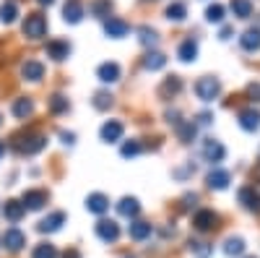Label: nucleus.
I'll return each instance as SVG.
<instances>
[{
	"mask_svg": "<svg viewBox=\"0 0 260 258\" xmlns=\"http://www.w3.org/2000/svg\"><path fill=\"white\" fill-rule=\"evenodd\" d=\"M45 146H47V138L45 136H18L13 141V149H16V152H21V154H37Z\"/></svg>",
	"mask_w": 260,
	"mask_h": 258,
	"instance_id": "1",
	"label": "nucleus"
},
{
	"mask_svg": "<svg viewBox=\"0 0 260 258\" xmlns=\"http://www.w3.org/2000/svg\"><path fill=\"white\" fill-rule=\"evenodd\" d=\"M45 32H47V21H45V16H42V13H31V16H26V21H24V34H26L29 39L45 37Z\"/></svg>",
	"mask_w": 260,
	"mask_h": 258,
	"instance_id": "2",
	"label": "nucleus"
},
{
	"mask_svg": "<svg viewBox=\"0 0 260 258\" xmlns=\"http://www.w3.org/2000/svg\"><path fill=\"white\" fill-rule=\"evenodd\" d=\"M219 92H221L219 81L211 78V76H206V78H201L198 83H195V94H198L203 102H213L216 97H219Z\"/></svg>",
	"mask_w": 260,
	"mask_h": 258,
	"instance_id": "3",
	"label": "nucleus"
},
{
	"mask_svg": "<svg viewBox=\"0 0 260 258\" xmlns=\"http://www.w3.org/2000/svg\"><path fill=\"white\" fill-rule=\"evenodd\" d=\"M192 224H195V230L208 232V230H216V227H219V217H216L211 209H201V211L192 217Z\"/></svg>",
	"mask_w": 260,
	"mask_h": 258,
	"instance_id": "4",
	"label": "nucleus"
},
{
	"mask_svg": "<svg viewBox=\"0 0 260 258\" xmlns=\"http://www.w3.org/2000/svg\"><path fill=\"white\" fill-rule=\"evenodd\" d=\"M96 235H99L104 243H115V240L120 238V227H117V222H112V219H99V222H96Z\"/></svg>",
	"mask_w": 260,
	"mask_h": 258,
	"instance_id": "5",
	"label": "nucleus"
},
{
	"mask_svg": "<svg viewBox=\"0 0 260 258\" xmlns=\"http://www.w3.org/2000/svg\"><path fill=\"white\" fill-rule=\"evenodd\" d=\"M3 245L16 253V250H21V248L26 245V235L21 232V230H16V227H11V230L3 232Z\"/></svg>",
	"mask_w": 260,
	"mask_h": 258,
	"instance_id": "6",
	"label": "nucleus"
},
{
	"mask_svg": "<svg viewBox=\"0 0 260 258\" xmlns=\"http://www.w3.org/2000/svg\"><path fill=\"white\" fill-rule=\"evenodd\" d=\"M21 204H24V209L37 211V209H42V206L47 204V193L45 190H26L24 198H21Z\"/></svg>",
	"mask_w": 260,
	"mask_h": 258,
	"instance_id": "7",
	"label": "nucleus"
},
{
	"mask_svg": "<svg viewBox=\"0 0 260 258\" xmlns=\"http://www.w3.org/2000/svg\"><path fill=\"white\" fill-rule=\"evenodd\" d=\"M203 157L208 162H221L224 159V146L219 141H213V138H206L203 141Z\"/></svg>",
	"mask_w": 260,
	"mask_h": 258,
	"instance_id": "8",
	"label": "nucleus"
},
{
	"mask_svg": "<svg viewBox=\"0 0 260 258\" xmlns=\"http://www.w3.org/2000/svg\"><path fill=\"white\" fill-rule=\"evenodd\" d=\"M68 52H71L68 42H62V39H50L47 42V55L52 60H65V58H68Z\"/></svg>",
	"mask_w": 260,
	"mask_h": 258,
	"instance_id": "9",
	"label": "nucleus"
},
{
	"mask_svg": "<svg viewBox=\"0 0 260 258\" xmlns=\"http://www.w3.org/2000/svg\"><path fill=\"white\" fill-rule=\"evenodd\" d=\"M86 209H89L91 214H104L107 209H110V198H107L104 193H91V196L86 198Z\"/></svg>",
	"mask_w": 260,
	"mask_h": 258,
	"instance_id": "10",
	"label": "nucleus"
},
{
	"mask_svg": "<svg viewBox=\"0 0 260 258\" xmlns=\"http://www.w3.org/2000/svg\"><path fill=\"white\" fill-rule=\"evenodd\" d=\"M62 222H65V214L62 211H55V214H50L47 219L39 222V232H57L62 227Z\"/></svg>",
	"mask_w": 260,
	"mask_h": 258,
	"instance_id": "11",
	"label": "nucleus"
},
{
	"mask_svg": "<svg viewBox=\"0 0 260 258\" xmlns=\"http://www.w3.org/2000/svg\"><path fill=\"white\" fill-rule=\"evenodd\" d=\"M21 73H24V78H29V81H39L42 76H45V66H42L39 60H26Z\"/></svg>",
	"mask_w": 260,
	"mask_h": 258,
	"instance_id": "12",
	"label": "nucleus"
},
{
	"mask_svg": "<svg viewBox=\"0 0 260 258\" xmlns=\"http://www.w3.org/2000/svg\"><path fill=\"white\" fill-rule=\"evenodd\" d=\"M24 204H21V201H6V206H3V214H6V219L8 222H21V217H24Z\"/></svg>",
	"mask_w": 260,
	"mask_h": 258,
	"instance_id": "13",
	"label": "nucleus"
},
{
	"mask_svg": "<svg viewBox=\"0 0 260 258\" xmlns=\"http://www.w3.org/2000/svg\"><path fill=\"white\" fill-rule=\"evenodd\" d=\"M240 201L250 209V211H260V196H255V188L252 185H245L240 190Z\"/></svg>",
	"mask_w": 260,
	"mask_h": 258,
	"instance_id": "14",
	"label": "nucleus"
},
{
	"mask_svg": "<svg viewBox=\"0 0 260 258\" xmlns=\"http://www.w3.org/2000/svg\"><path fill=\"white\" fill-rule=\"evenodd\" d=\"M62 16H65V21H71V24H78L81 16H83V6L78 3V0H68L65 8H62Z\"/></svg>",
	"mask_w": 260,
	"mask_h": 258,
	"instance_id": "15",
	"label": "nucleus"
},
{
	"mask_svg": "<svg viewBox=\"0 0 260 258\" xmlns=\"http://www.w3.org/2000/svg\"><path fill=\"white\" fill-rule=\"evenodd\" d=\"M127 29H130V26L125 24V21H120V18H107V21H104V32L110 34V37H125Z\"/></svg>",
	"mask_w": 260,
	"mask_h": 258,
	"instance_id": "16",
	"label": "nucleus"
},
{
	"mask_svg": "<svg viewBox=\"0 0 260 258\" xmlns=\"http://www.w3.org/2000/svg\"><path fill=\"white\" fill-rule=\"evenodd\" d=\"M120 136H122V125L117 123V120H110V123H104V128H102V138L104 141H120Z\"/></svg>",
	"mask_w": 260,
	"mask_h": 258,
	"instance_id": "17",
	"label": "nucleus"
},
{
	"mask_svg": "<svg viewBox=\"0 0 260 258\" xmlns=\"http://www.w3.org/2000/svg\"><path fill=\"white\" fill-rule=\"evenodd\" d=\"M99 78L104 83H112L120 78V66L117 63H104V66H99Z\"/></svg>",
	"mask_w": 260,
	"mask_h": 258,
	"instance_id": "18",
	"label": "nucleus"
},
{
	"mask_svg": "<svg viewBox=\"0 0 260 258\" xmlns=\"http://www.w3.org/2000/svg\"><path fill=\"white\" fill-rule=\"evenodd\" d=\"M127 235H130L133 240H146L148 235H151V224H148V222H130Z\"/></svg>",
	"mask_w": 260,
	"mask_h": 258,
	"instance_id": "19",
	"label": "nucleus"
},
{
	"mask_svg": "<svg viewBox=\"0 0 260 258\" xmlns=\"http://www.w3.org/2000/svg\"><path fill=\"white\" fill-rule=\"evenodd\" d=\"M34 112V102L31 99H26V97H21V99H16V104H13V115L18 118V120H24V118H29Z\"/></svg>",
	"mask_w": 260,
	"mask_h": 258,
	"instance_id": "20",
	"label": "nucleus"
},
{
	"mask_svg": "<svg viewBox=\"0 0 260 258\" xmlns=\"http://www.w3.org/2000/svg\"><path fill=\"white\" fill-rule=\"evenodd\" d=\"M208 185L216 188V190H224L229 185V172L226 169H213L211 175H208Z\"/></svg>",
	"mask_w": 260,
	"mask_h": 258,
	"instance_id": "21",
	"label": "nucleus"
},
{
	"mask_svg": "<svg viewBox=\"0 0 260 258\" xmlns=\"http://www.w3.org/2000/svg\"><path fill=\"white\" fill-rule=\"evenodd\" d=\"M232 13L237 16V18H250L252 16V3L250 0H232Z\"/></svg>",
	"mask_w": 260,
	"mask_h": 258,
	"instance_id": "22",
	"label": "nucleus"
},
{
	"mask_svg": "<svg viewBox=\"0 0 260 258\" xmlns=\"http://www.w3.org/2000/svg\"><path fill=\"white\" fill-rule=\"evenodd\" d=\"M240 125L245 128V131H255V128L260 125V112H255V110L240 112Z\"/></svg>",
	"mask_w": 260,
	"mask_h": 258,
	"instance_id": "23",
	"label": "nucleus"
},
{
	"mask_svg": "<svg viewBox=\"0 0 260 258\" xmlns=\"http://www.w3.org/2000/svg\"><path fill=\"white\" fill-rule=\"evenodd\" d=\"M242 47H245L247 52H252V50L260 47V29H247V32L242 34Z\"/></svg>",
	"mask_w": 260,
	"mask_h": 258,
	"instance_id": "24",
	"label": "nucleus"
},
{
	"mask_svg": "<svg viewBox=\"0 0 260 258\" xmlns=\"http://www.w3.org/2000/svg\"><path fill=\"white\" fill-rule=\"evenodd\" d=\"M117 211L122 214V217H136V214L141 211V206H138L136 198H122V201L117 204Z\"/></svg>",
	"mask_w": 260,
	"mask_h": 258,
	"instance_id": "25",
	"label": "nucleus"
},
{
	"mask_svg": "<svg viewBox=\"0 0 260 258\" xmlns=\"http://www.w3.org/2000/svg\"><path fill=\"white\" fill-rule=\"evenodd\" d=\"M224 253L226 255H242L245 253V240L242 238H229L224 243Z\"/></svg>",
	"mask_w": 260,
	"mask_h": 258,
	"instance_id": "26",
	"label": "nucleus"
},
{
	"mask_svg": "<svg viewBox=\"0 0 260 258\" xmlns=\"http://www.w3.org/2000/svg\"><path fill=\"white\" fill-rule=\"evenodd\" d=\"M195 55H198V45H195L192 39H185L180 45V60H195Z\"/></svg>",
	"mask_w": 260,
	"mask_h": 258,
	"instance_id": "27",
	"label": "nucleus"
},
{
	"mask_svg": "<svg viewBox=\"0 0 260 258\" xmlns=\"http://www.w3.org/2000/svg\"><path fill=\"white\" fill-rule=\"evenodd\" d=\"M31 258H57V250L52 243H39L31 253Z\"/></svg>",
	"mask_w": 260,
	"mask_h": 258,
	"instance_id": "28",
	"label": "nucleus"
},
{
	"mask_svg": "<svg viewBox=\"0 0 260 258\" xmlns=\"http://www.w3.org/2000/svg\"><path fill=\"white\" fill-rule=\"evenodd\" d=\"M180 89H182V81H180L177 76H172V78L164 81V86L159 89V94H161V97H169V94H177Z\"/></svg>",
	"mask_w": 260,
	"mask_h": 258,
	"instance_id": "29",
	"label": "nucleus"
},
{
	"mask_svg": "<svg viewBox=\"0 0 260 258\" xmlns=\"http://www.w3.org/2000/svg\"><path fill=\"white\" fill-rule=\"evenodd\" d=\"M143 63H146V68H148V71H159V68H164L167 58H164L161 52H148Z\"/></svg>",
	"mask_w": 260,
	"mask_h": 258,
	"instance_id": "30",
	"label": "nucleus"
},
{
	"mask_svg": "<svg viewBox=\"0 0 260 258\" xmlns=\"http://www.w3.org/2000/svg\"><path fill=\"white\" fill-rule=\"evenodd\" d=\"M110 8H112L110 0H94V3L89 6V13H94V16H110Z\"/></svg>",
	"mask_w": 260,
	"mask_h": 258,
	"instance_id": "31",
	"label": "nucleus"
},
{
	"mask_svg": "<svg viewBox=\"0 0 260 258\" xmlns=\"http://www.w3.org/2000/svg\"><path fill=\"white\" fill-rule=\"evenodd\" d=\"M190 250L198 255V258H208L211 255V245L208 243H201V240H190Z\"/></svg>",
	"mask_w": 260,
	"mask_h": 258,
	"instance_id": "32",
	"label": "nucleus"
},
{
	"mask_svg": "<svg viewBox=\"0 0 260 258\" xmlns=\"http://www.w3.org/2000/svg\"><path fill=\"white\" fill-rule=\"evenodd\" d=\"M16 6L13 3H3V6H0V21H3V24H11V21L16 18Z\"/></svg>",
	"mask_w": 260,
	"mask_h": 258,
	"instance_id": "33",
	"label": "nucleus"
},
{
	"mask_svg": "<svg viewBox=\"0 0 260 258\" xmlns=\"http://www.w3.org/2000/svg\"><path fill=\"white\" fill-rule=\"evenodd\" d=\"M167 18H169V21H182V18H185V6H182V3H172V6L167 8Z\"/></svg>",
	"mask_w": 260,
	"mask_h": 258,
	"instance_id": "34",
	"label": "nucleus"
},
{
	"mask_svg": "<svg viewBox=\"0 0 260 258\" xmlns=\"http://www.w3.org/2000/svg\"><path fill=\"white\" fill-rule=\"evenodd\" d=\"M177 136H180L182 141H192V138H195V125H192V123H180V125H177Z\"/></svg>",
	"mask_w": 260,
	"mask_h": 258,
	"instance_id": "35",
	"label": "nucleus"
},
{
	"mask_svg": "<svg viewBox=\"0 0 260 258\" xmlns=\"http://www.w3.org/2000/svg\"><path fill=\"white\" fill-rule=\"evenodd\" d=\"M50 110L57 115V112H65V110H68V99H65V97H60V94H55L52 99H50Z\"/></svg>",
	"mask_w": 260,
	"mask_h": 258,
	"instance_id": "36",
	"label": "nucleus"
},
{
	"mask_svg": "<svg viewBox=\"0 0 260 258\" xmlns=\"http://www.w3.org/2000/svg\"><path fill=\"white\" fill-rule=\"evenodd\" d=\"M206 18L211 21V24H221V18H224V8L221 6H211L206 11Z\"/></svg>",
	"mask_w": 260,
	"mask_h": 258,
	"instance_id": "37",
	"label": "nucleus"
},
{
	"mask_svg": "<svg viewBox=\"0 0 260 258\" xmlns=\"http://www.w3.org/2000/svg\"><path fill=\"white\" fill-rule=\"evenodd\" d=\"M110 104H112V97H110V94L99 92V94L94 97V107H96V110H104V107H110Z\"/></svg>",
	"mask_w": 260,
	"mask_h": 258,
	"instance_id": "38",
	"label": "nucleus"
},
{
	"mask_svg": "<svg viewBox=\"0 0 260 258\" xmlns=\"http://www.w3.org/2000/svg\"><path fill=\"white\" fill-rule=\"evenodd\" d=\"M138 34H141V42L143 45H156V34L151 32L148 26H143V29H138Z\"/></svg>",
	"mask_w": 260,
	"mask_h": 258,
	"instance_id": "39",
	"label": "nucleus"
},
{
	"mask_svg": "<svg viewBox=\"0 0 260 258\" xmlns=\"http://www.w3.org/2000/svg\"><path fill=\"white\" fill-rule=\"evenodd\" d=\"M138 152H141V144H136V141H133V144H125V146H122V157H136Z\"/></svg>",
	"mask_w": 260,
	"mask_h": 258,
	"instance_id": "40",
	"label": "nucleus"
},
{
	"mask_svg": "<svg viewBox=\"0 0 260 258\" xmlns=\"http://www.w3.org/2000/svg\"><path fill=\"white\" fill-rule=\"evenodd\" d=\"M250 97H255V99H260V83H250Z\"/></svg>",
	"mask_w": 260,
	"mask_h": 258,
	"instance_id": "41",
	"label": "nucleus"
},
{
	"mask_svg": "<svg viewBox=\"0 0 260 258\" xmlns=\"http://www.w3.org/2000/svg\"><path fill=\"white\" fill-rule=\"evenodd\" d=\"M62 258H81V253H78L76 248H71V250H65V253H62Z\"/></svg>",
	"mask_w": 260,
	"mask_h": 258,
	"instance_id": "42",
	"label": "nucleus"
},
{
	"mask_svg": "<svg viewBox=\"0 0 260 258\" xmlns=\"http://www.w3.org/2000/svg\"><path fill=\"white\" fill-rule=\"evenodd\" d=\"M198 123H201V125H208V123H211V115H208V112L198 115Z\"/></svg>",
	"mask_w": 260,
	"mask_h": 258,
	"instance_id": "43",
	"label": "nucleus"
},
{
	"mask_svg": "<svg viewBox=\"0 0 260 258\" xmlns=\"http://www.w3.org/2000/svg\"><path fill=\"white\" fill-rule=\"evenodd\" d=\"M60 136H62V138H65V144H73V133H65V131H62V133H60Z\"/></svg>",
	"mask_w": 260,
	"mask_h": 258,
	"instance_id": "44",
	"label": "nucleus"
},
{
	"mask_svg": "<svg viewBox=\"0 0 260 258\" xmlns=\"http://www.w3.org/2000/svg\"><path fill=\"white\" fill-rule=\"evenodd\" d=\"M252 178H255V180H260V164H257V167L252 169Z\"/></svg>",
	"mask_w": 260,
	"mask_h": 258,
	"instance_id": "45",
	"label": "nucleus"
},
{
	"mask_svg": "<svg viewBox=\"0 0 260 258\" xmlns=\"http://www.w3.org/2000/svg\"><path fill=\"white\" fill-rule=\"evenodd\" d=\"M3 154H6V144H3V141H0V157H3Z\"/></svg>",
	"mask_w": 260,
	"mask_h": 258,
	"instance_id": "46",
	"label": "nucleus"
},
{
	"mask_svg": "<svg viewBox=\"0 0 260 258\" xmlns=\"http://www.w3.org/2000/svg\"><path fill=\"white\" fill-rule=\"evenodd\" d=\"M39 3H42V6H50V3H52V0H39Z\"/></svg>",
	"mask_w": 260,
	"mask_h": 258,
	"instance_id": "47",
	"label": "nucleus"
},
{
	"mask_svg": "<svg viewBox=\"0 0 260 258\" xmlns=\"http://www.w3.org/2000/svg\"><path fill=\"white\" fill-rule=\"evenodd\" d=\"M250 258H255V255H250Z\"/></svg>",
	"mask_w": 260,
	"mask_h": 258,
	"instance_id": "48",
	"label": "nucleus"
}]
</instances>
